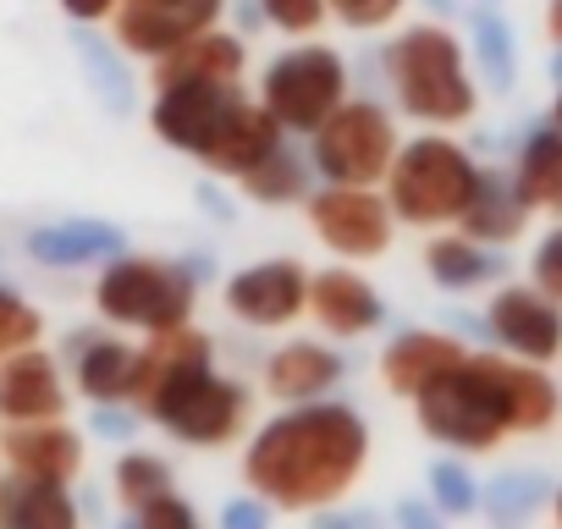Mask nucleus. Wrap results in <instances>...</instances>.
<instances>
[{
	"label": "nucleus",
	"mask_w": 562,
	"mask_h": 529,
	"mask_svg": "<svg viewBox=\"0 0 562 529\" xmlns=\"http://www.w3.org/2000/svg\"><path fill=\"white\" fill-rule=\"evenodd\" d=\"M540 23H546V40H551V50L562 56V0H546V18H540Z\"/></svg>",
	"instance_id": "obj_37"
},
{
	"label": "nucleus",
	"mask_w": 562,
	"mask_h": 529,
	"mask_svg": "<svg viewBox=\"0 0 562 529\" xmlns=\"http://www.w3.org/2000/svg\"><path fill=\"white\" fill-rule=\"evenodd\" d=\"M40 337H45V315H40L23 293L0 288V359H12V353L34 348Z\"/></svg>",
	"instance_id": "obj_29"
},
{
	"label": "nucleus",
	"mask_w": 562,
	"mask_h": 529,
	"mask_svg": "<svg viewBox=\"0 0 562 529\" xmlns=\"http://www.w3.org/2000/svg\"><path fill=\"white\" fill-rule=\"evenodd\" d=\"M364 469H370V419L337 397L276 408L243 441V485L276 513H321L353 496Z\"/></svg>",
	"instance_id": "obj_1"
},
{
	"label": "nucleus",
	"mask_w": 562,
	"mask_h": 529,
	"mask_svg": "<svg viewBox=\"0 0 562 529\" xmlns=\"http://www.w3.org/2000/svg\"><path fill=\"white\" fill-rule=\"evenodd\" d=\"M72 381L89 403H133L138 392V348L111 337V331H83L72 337Z\"/></svg>",
	"instance_id": "obj_19"
},
{
	"label": "nucleus",
	"mask_w": 562,
	"mask_h": 529,
	"mask_svg": "<svg viewBox=\"0 0 562 529\" xmlns=\"http://www.w3.org/2000/svg\"><path fill=\"white\" fill-rule=\"evenodd\" d=\"M557 419L562 386L551 364L513 353H463L414 397V425L452 458H491L513 436H546Z\"/></svg>",
	"instance_id": "obj_2"
},
{
	"label": "nucleus",
	"mask_w": 562,
	"mask_h": 529,
	"mask_svg": "<svg viewBox=\"0 0 562 529\" xmlns=\"http://www.w3.org/2000/svg\"><path fill=\"white\" fill-rule=\"evenodd\" d=\"M232 0H122L116 18H111V40L138 56V61H160L171 50H182L188 40L210 34L226 23Z\"/></svg>",
	"instance_id": "obj_12"
},
{
	"label": "nucleus",
	"mask_w": 562,
	"mask_h": 529,
	"mask_svg": "<svg viewBox=\"0 0 562 529\" xmlns=\"http://www.w3.org/2000/svg\"><path fill=\"white\" fill-rule=\"evenodd\" d=\"M0 458H7V469H12V474L72 485V480L83 474V436H78L67 419H45V425H7V436H0Z\"/></svg>",
	"instance_id": "obj_17"
},
{
	"label": "nucleus",
	"mask_w": 562,
	"mask_h": 529,
	"mask_svg": "<svg viewBox=\"0 0 562 529\" xmlns=\"http://www.w3.org/2000/svg\"><path fill=\"white\" fill-rule=\"evenodd\" d=\"M425 277L441 293H474L502 277V259L491 243L469 237L463 226H447V232H425Z\"/></svg>",
	"instance_id": "obj_20"
},
{
	"label": "nucleus",
	"mask_w": 562,
	"mask_h": 529,
	"mask_svg": "<svg viewBox=\"0 0 562 529\" xmlns=\"http://www.w3.org/2000/svg\"><path fill=\"white\" fill-rule=\"evenodd\" d=\"M430 496L447 507V513H474V502H480V491H474V480H469V469L458 463V458H447V463H436L430 469Z\"/></svg>",
	"instance_id": "obj_33"
},
{
	"label": "nucleus",
	"mask_w": 562,
	"mask_h": 529,
	"mask_svg": "<svg viewBox=\"0 0 562 529\" xmlns=\"http://www.w3.org/2000/svg\"><path fill=\"white\" fill-rule=\"evenodd\" d=\"M469 348L452 337V331H403V337H392L386 348H381V364H375V375H381V386L392 392V397H403V403H414L447 364H458Z\"/></svg>",
	"instance_id": "obj_18"
},
{
	"label": "nucleus",
	"mask_w": 562,
	"mask_h": 529,
	"mask_svg": "<svg viewBox=\"0 0 562 529\" xmlns=\"http://www.w3.org/2000/svg\"><path fill=\"white\" fill-rule=\"evenodd\" d=\"M507 177H513L518 199H524L535 215L562 221V133H557L551 122H540V127L518 144Z\"/></svg>",
	"instance_id": "obj_21"
},
{
	"label": "nucleus",
	"mask_w": 562,
	"mask_h": 529,
	"mask_svg": "<svg viewBox=\"0 0 562 529\" xmlns=\"http://www.w3.org/2000/svg\"><path fill=\"white\" fill-rule=\"evenodd\" d=\"M310 320L331 342H364L386 326V299L359 264H326L310 277Z\"/></svg>",
	"instance_id": "obj_14"
},
{
	"label": "nucleus",
	"mask_w": 562,
	"mask_h": 529,
	"mask_svg": "<svg viewBox=\"0 0 562 529\" xmlns=\"http://www.w3.org/2000/svg\"><path fill=\"white\" fill-rule=\"evenodd\" d=\"M551 524L562 529V485H557V496H551Z\"/></svg>",
	"instance_id": "obj_39"
},
{
	"label": "nucleus",
	"mask_w": 562,
	"mask_h": 529,
	"mask_svg": "<svg viewBox=\"0 0 562 529\" xmlns=\"http://www.w3.org/2000/svg\"><path fill=\"white\" fill-rule=\"evenodd\" d=\"M0 529H83L72 485L12 474L0 485Z\"/></svg>",
	"instance_id": "obj_22"
},
{
	"label": "nucleus",
	"mask_w": 562,
	"mask_h": 529,
	"mask_svg": "<svg viewBox=\"0 0 562 529\" xmlns=\"http://www.w3.org/2000/svg\"><path fill=\"white\" fill-rule=\"evenodd\" d=\"M529 226H535V210L518 199L513 177L496 171V166H485V182H480V193H474V204H469V215H463V232L480 237V243H491V248H507V243H518Z\"/></svg>",
	"instance_id": "obj_23"
},
{
	"label": "nucleus",
	"mask_w": 562,
	"mask_h": 529,
	"mask_svg": "<svg viewBox=\"0 0 562 529\" xmlns=\"http://www.w3.org/2000/svg\"><path fill=\"white\" fill-rule=\"evenodd\" d=\"M474 56H480V78L491 72L496 83H507L513 78V34H507V23L502 18H491V12H480V23H474Z\"/></svg>",
	"instance_id": "obj_30"
},
{
	"label": "nucleus",
	"mask_w": 562,
	"mask_h": 529,
	"mask_svg": "<svg viewBox=\"0 0 562 529\" xmlns=\"http://www.w3.org/2000/svg\"><path fill=\"white\" fill-rule=\"evenodd\" d=\"M116 237L111 232H83V226H72V232H40L34 237V254H45V259H56V264H72V259H89V254H100V248H111Z\"/></svg>",
	"instance_id": "obj_32"
},
{
	"label": "nucleus",
	"mask_w": 562,
	"mask_h": 529,
	"mask_svg": "<svg viewBox=\"0 0 562 529\" xmlns=\"http://www.w3.org/2000/svg\"><path fill=\"white\" fill-rule=\"evenodd\" d=\"M94 309L116 331L160 337L193 320L199 277L182 259H166V254H111L94 277Z\"/></svg>",
	"instance_id": "obj_7"
},
{
	"label": "nucleus",
	"mask_w": 562,
	"mask_h": 529,
	"mask_svg": "<svg viewBox=\"0 0 562 529\" xmlns=\"http://www.w3.org/2000/svg\"><path fill=\"white\" fill-rule=\"evenodd\" d=\"M116 7H122V0H61V12H67L72 23H111Z\"/></svg>",
	"instance_id": "obj_35"
},
{
	"label": "nucleus",
	"mask_w": 562,
	"mask_h": 529,
	"mask_svg": "<svg viewBox=\"0 0 562 529\" xmlns=\"http://www.w3.org/2000/svg\"><path fill=\"white\" fill-rule=\"evenodd\" d=\"M342 353L331 348V337H288L276 353H265L259 386L276 408H299V403H321L337 392L342 381Z\"/></svg>",
	"instance_id": "obj_15"
},
{
	"label": "nucleus",
	"mask_w": 562,
	"mask_h": 529,
	"mask_svg": "<svg viewBox=\"0 0 562 529\" xmlns=\"http://www.w3.org/2000/svg\"><path fill=\"white\" fill-rule=\"evenodd\" d=\"M315 166L293 149V138L281 144V149H270L254 171H243L232 188L248 199V204H259V210H288V204H304L310 193H315Z\"/></svg>",
	"instance_id": "obj_24"
},
{
	"label": "nucleus",
	"mask_w": 562,
	"mask_h": 529,
	"mask_svg": "<svg viewBox=\"0 0 562 529\" xmlns=\"http://www.w3.org/2000/svg\"><path fill=\"white\" fill-rule=\"evenodd\" d=\"M0 485H7V480H0Z\"/></svg>",
	"instance_id": "obj_40"
},
{
	"label": "nucleus",
	"mask_w": 562,
	"mask_h": 529,
	"mask_svg": "<svg viewBox=\"0 0 562 529\" xmlns=\"http://www.w3.org/2000/svg\"><path fill=\"white\" fill-rule=\"evenodd\" d=\"M111 485H116V502L127 513H138V507L171 496L177 491V474H171V463L160 452H122L116 469H111Z\"/></svg>",
	"instance_id": "obj_26"
},
{
	"label": "nucleus",
	"mask_w": 562,
	"mask_h": 529,
	"mask_svg": "<svg viewBox=\"0 0 562 529\" xmlns=\"http://www.w3.org/2000/svg\"><path fill=\"white\" fill-rule=\"evenodd\" d=\"M485 331L502 353L529 359V364H557L562 359V304L540 293L535 282H507L485 304Z\"/></svg>",
	"instance_id": "obj_13"
},
{
	"label": "nucleus",
	"mask_w": 562,
	"mask_h": 529,
	"mask_svg": "<svg viewBox=\"0 0 562 529\" xmlns=\"http://www.w3.org/2000/svg\"><path fill=\"white\" fill-rule=\"evenodd\" d=\"M304 144H310V166L321 182L381 188L403 149V116L392 111V100L348 94V105H337Z\"/></svg>",
	"instance_id": "obj_9"
},
{
	"label": "nucleus",
	"mask_w": 562,
	"mask_h": 529,
	"mask_svg": "<svg viewBox=\"0 0 562 529\" xmlns=\"http://www.w3.org/2000/svg\"><path fill=\"white\" fill-rule=\"evenodd\" d=\"M133 529H204V524H199V513L171 491V496H160V502L138 507V513H133Z\"/></svg>",
	"instance_id": "obj_34"
},
{
	"label": "nucleus",
	"mask_w": 562,
	"mask_h": 529,
	"mask_svg": "<svg viewBox=\"0 0 562 529\" xmlns=\"http://www.w3.org/2000/svg\"><path fill=\"white\" fill-rule=\"evenodd\" d=\"M149 133L210 177L237 182L270 149L288 144V127L259 105L243 78H149Z\"/></svg>",
	"instance_id": "obj_4"
},
{
	"label": "nucleus",
	"mask_w": 562,
	"mask_h": 529,
	"mask_svg": "<svg viewBox=\"0 0 562 529\" xmlns=\"http://www.w3.org/2000/svg\"><path fill=\"white\" fill-rule=\"evenodd\" d=\"M529 282L562 304V221H551L529 248Z\"/></svg>",
	"instance_id": "obj_31"
},
{
	"label": "nucleus",
	"mask_w": 562,
	"mask_h": 529,
	"mask_svg": "<svg viewBox=\"0 0 562 529\" xmlns=\"http://www.w3.org/2000/svg\"><path fill=\"white\" fill-rule=\"evenodd\" d=\"M133 403L144 419H155L166 436H177L182 447H199V452H221V447L243 441L248 414H254L248 386L215 370V342L193 320L177 331L144 337Z\"/></svg>",
	"instance_id": "obj_3"
},
{
	"label": "nucleus",
	"mask_w": 562,
	"mask_h": 529,
	"mask_svg": "<svg viewBox=\"0 0 562 529\" xmlns=\"http://www.w3.org/2000/svg\"><path fill=\"white\" fill-rule=\"evenodd\" d=\"M310 264L293 254H270L254 264H237L221 288V304L248 331H288L310 315Z\"/></svg>",
	"instance_id": "obj_11"
},
{
	"label": "nucleus",
	"mask_w": 562,
	"mask_h": 529,
	"mask_svg": "<svg viewBox=\"0 0 562 529\" xmlns=\"http://www.w3.org/2000/svg\"><path fill=\"white\" fill-rule=\"evenodd\" d=\"M381 83L403 122L430 133H458L480 116V78L463 34L447 18L403 23L381 45Z\"/></svg>",
	"instance_id": "obj_5"
},
{
	"label": "nucleus",
	"mask_w": 562,
	"mask_h": 529,
	"mask_svg": "<svg viewBox=\"0 0 562 529\" xmlns=\"http://www.w3.org/2000/svg\"><path fill=\"white\" fill-rule=\"evenodd\" d=\"M480 182H485V160L458 133L419 127L414 138H403V149L392 160V177L381 188H386V199H392L403 226L447 232V226H463Z\"/></svg>",
	"instance_id": "obj_6"
},
{
	"label": "nucleus",
	"mask_w": 562,
	"mask_h": 529,
	"mask_svg": "<svg viewBox=\"0 0 562 529\" xmlns=\"http://www.w3.org/2000/svg\"><path fill=\"white\" fill-rule=\"evenodd\" d=\"M221 524H226V529H265V502H259V496H248V502H232Z\"/></svg>",
	"instance_id": "obj_36"
},
{
	"label": "nucleus",
	"mask_w": 562,
	"mask_h": 529,
	"mask_svg": "<svg viewBox=\"0 0 562 529\" xmlns=\"http://www.w3.org/2000/svg\"><path fill=\"white\" fill-rule=\"evenodd\" d=\"M254 94L281 127H288V138H310L337 105H348L353 67L326 40H293L265 61Z\"/></svg>",
	"instance_id": "obj_8"
},
{
	"label": "nucleus",
	"mask_w": 562,
	"mask_h": 529,
	"mask_svg": "<svg viewBox=\"0 0 562 529\" xmlns=\"http://www.w3.org/2000/svg\"><path fill=\"white\" fill-rule=\"evenodd\" d=\"M254 12L265 29H276L281 40H321V29L331 23L326 0H254Z\"/></svg>",
	"instance_id": "obj_27"
},
{
	"label": "nucleus",
	"mask_w": 562,
	"mask_h": 529,
	"mask_svg": "<svg viewBox=\"0 0 562 529\" xmlns=\"http://www.w3.org/2000/svg\"><path fill=\"white\" fill-rule=\"evenodd\" d=\"M149 78H248V45L232 29H210V34L188 40L182 50L160 56L149 67Z\"/></svg>",
	"instance_id": "obj_25"
},
{
	"label": "nucleus",
	"mask_w": 562,
	"mask_h": 529,
	"mask_svg": "<svg viewBox=\"0 0 562 529\" xmlns=\"http://www.w3.org/2000/svg\"><path fill=\"white\" fill-rule=\"evenodd\" d=\"M557 133H562V83H557V94H551V116H546Z\"/></svg>",
	"instance_id": "obj_38"
},
{
	"label": "nucleus",
	"mask_w": 562,
	"mask_h": 529,
	"mask_svg": "<svg viewBox=\"0 0 562 529\" xmlns=\"http://www.w3.org/2000/svg\"><path fill=\"white\" fill-rule=\"evenodd\" d=\"M326 7H331V23L348 34H392L403 29V12L414 0H326Z\"/></svg>",
	"instance_id": "obj_28"
},
{
	"label": "nucleus",
	"mask_w": 562,
	"mask_h": 529,
	"mask_svg": "<svg viewBox=\"0 0 562 529\" xmlns=\"http://www.w3.org/2000/svg\"><path fill=\"white\" fill-rule=\"evenodd\" d=\"M67 381H61V364L34 342L12 359H0V419L7 425H45V419H61L67 414Z\"/></svg>",
	"instance_id": "obj_16"
},
{
	"label": "nucleus",
	"mask_w": 562,
	"mask_h": 529,
	"mask_svg": "<svg viewBox=\"0 0 562 529\" xmlns=\"http://www.w3.org/2000/svg\"><path fill=\"white\" fill-rule=\"evenodd\" d=\"M304 221L310 237L342 264L386 259L403 226L386 188H353V182H315V193L304 199Z\"/></svg>",
	"instance_id": "obj_10"
}]
</instances>
